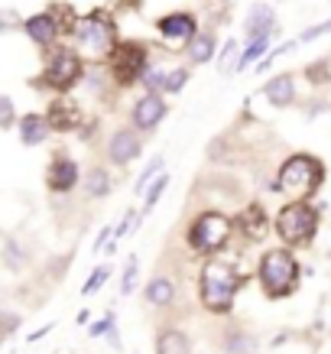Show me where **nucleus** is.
I'll return each mask as SVG.
<instances>
[{
	"mask_svg": "<svg viewBox=\"0 0 331 354\" xmlns=\"http://www.w3.org/2000/svg\"><path fill=\"white\" fill-rule=\"evenodd\" d=\"M240 290V277H237L234 267L227 263H205L202 277H198V296H202V306L208 312H227L234 306V296Z\"/></svg>",
	"mask_w": 331,
	"mask_h": 354,
	"instance_id": "1",
	"label": "nucleus"
},
{
	"mask_svg": "<svg viewBox=\"0 0 331 354\" xmlns=\"http://www.w3.org/2000/svg\"><path fill=\"white\" fill-rule=\"evenodd\" d=\"M325 179V169L315 156H305V153H296L289 156L283 166H279V192H286L292 202H305L309 195H315V189Z\"/></svg>",
	"mask_w": 331,
	"mask_h": 354,
	"instance_id": "2",
	"label": "nucleus"
},
{
	"mask_svg": "<svg viewBox=\"0 0 331 354\" xmlns=\"http://www.w3.org/2000/svg\"><path fill=\"white\" fill-rule=\"evenodd\" d=\"M260 283H263V292H267L269 299H283L289 292L296 290V283H299V263L296 257L276 247V250H267L263 257H260Z\"/></svg>",
	"mask_w": 331,
	"mask_h": 354,
	"instance_id": "3",
	"label": "nucleus"
},
{
	"mask_svg": "<svg viewBox=\"0 0 331 354\" xmlns=\"http://www.w3.org/2000/svg\"><path fill=\"white\" fill-rule=\"evenodd\" d=\"M319 231V212L309 202H289L276 215V234L292 247L309 244Z\"/></svg>",
	"mask_w": 331,
	"mask_h": 354,
	"instance_id": "4",
	"label": "nucleus"
},
{
	"mask_svg": "<svg viewBox=\"0 0 331 354\" xmlns=\"http://www.w3.org/2000/svg\"><path fill=\"white\" fill-rule=\"evenodd\" d=\"M72 32H75L78 53L88 55V59H104L114 49V26L104 13H88V17L75 20Z\"/></svg>",
	"mask_w": 331,
	"mask_h": 354,
	"instance_id": "5",
	"label": "nucleus"
},
{
	"mask_svg": "<svg viewBox=\"0 0 331 354\" xmlns=\"http://www.w3.org/2000/svg\"><path fill=\"white\" fill-rule=\"evenodd\" d=\"M231 218L221 215V212H202V215L192 221L189 227V247L195 254H218L221 247L231 241Z\"/></svg>",
	"mask_w": 331,
	"mask_h": 354,
	"instance_id": "6",
	"label": "nucleus"
},
{
	"mask_svg": "<svg viewBox=\"0 0 331 354\" xmlns=\"http://www.w3.org/2000/svg\"><path fill=\"white\" fill-rule=\"evenodd\" d=\"M82 75V65H78V55L62 49V53H55L46 65V82L59 91H65L68 85H75V78Z\"/></svg>",
	"mask_w": 331,
	"mask_h": 354,
	"instance_id": "7",
	"label": "nucleus"
},
{
	"mask_svg": "<svg viewBox=\"0 0 331 354\" xmlns=\"http://www.w3.org/2000/svg\"><path fill=\"white\" fill-rule=\"evenodd\" d=\"M143 62H146V55H143V49L133 43L120 46L117 53H114V75H117V82H133V78L143 72Z\"/></svg>",
	"mask_w": 331,
	"mask_h": 354,
	"instance_id": "8",
	"label": "nucleus"
},
{
	"mask_svg": "<svg viewBox=\"0 0 331 354\" xmlns=\"http://www.w3.org/2000/svg\"><path fill=\"white\" fill-rule=\"evenodd\" d=\"M162 118H166V104H162V97L153 95V91L133 104V124H137L140 130H153Z\"/></svg>",
	"mask_w": 331,
	"mask_h": 354,
	"instance_id": "9",
	"label": "nucleus"
},
{
	"mask_svg": "<svg viewBox=\"0 0 331 354\" xmlns=\"http://www.w3.org/2000/svg\"><path fill=\"white\" fill-rule=\"evenodd\" d=\"M49 189L53 192H68V189H75L78 183V162L68 160V156H59V160L49 166Z\"/></svg>",
	"mask_w": 331,
	"mask_h": 354,
	"instance_id": "10",
	"label": "nucleus"
},
{
	"mask_svg": "<svg viewBox=\"0 0 331 354\" xmlns=\"http://www.w3.org/2000/svg\"><path fill=\"white\" fill-rule=\"evenodd\" d=\"M160 32L169 39V43H185L195 36V20L189 13H169L160 20Z\"/></svg>",
	"mask_w": 331,
	"mask_h": 354,
	"instance_id": "11",
	"label": "nucleus"
},
{
	"mask_svg": "<svg viewBox=\"0 0 331 354\" xmlns=\"http://www.w3.org/2000/svg\"><path fill=\"white\" fill-rule=\"evenodd\" d=\"M107 153H111V160L117 162V166H127L130 160H137V153H140L137 133H130V130H117V133L111 137V147H107Z\"/></svg>",
	"mask_w": 331,
	"mask_h": 354,
	"instance_id": "12",
	"label": "nucleus"
},
{
	"mask_svg": "<svg viewBox=\"0 0 331 354\" xmlns=\"http://www.w3.org/2000/svg\"><path fill=\"white\" fill-rule=\"evenodd\" d=\"M263 95H267L269 104H276V108H289L292 101H296V82L292 75H276L263 88Z\"/></svg>",
	"mask_w": 331,
	"mask_h": 354,
	"instance_id": "13",
	"label": "nucleus"
},
{
	"mask_svg": "<svg viewBox=\"0 0 331 354\" xmlns=\"http://www.w3.org/2000/svg\"><path fill=\"white\" fill-rule=\"evenodd\" d=\"M273 23H276V13H273V7H267V3H256L254 10L247 13V32H250V39H256V36H269V30H273Z\"/></svg>",
	"mask_w": 331,
	"mask_h": 354,
	"instance_id": "14",
	"label": "nucleus"
},
{
	"mask_svg": "<svg viewBox=\"0 0 331 354\" xmlns=\"http://www.w3.org/2000/svg\"><path fill=\"white\" fill-rule=\"evenodd\" d=\"M156 354H192V342L179 328H166L156 338Z\"/></svg>",
	"mask_w": 331,
	"mask_h": 354,
	"instance_id": "15",
	"label": "nucleus"
},
{
	"mask_svg": "<svg viewBox=\"0 0 331 354\" xmlns=\"http://www.w3.org/2000/svg\"><path fill=\"white\" fill-rule=\"evenodd\" d=\"M237 225H240L244 237H250V241H260V237L267 234V215H263V208H260V205H250L244 215L237 218Z\"/></svg>",
	"mask_w": 331,
	"mask_h": 354,
	"instance_id": "16",
	"label": "nucleus"
},
{
	"mask_svg": "<svg viewBox=\"0 0 331 354\" xmlns=\"http://www.w3.org/2000/svg\"><path fill=\"white\" fill-rule=\"evenodd\" d=\"M46 133H49V124H46L43 114H26L20 124V140L26 143V147H39L46 140Z\"/></svg>",
	"mask_w": 331,
	"mask_h": 354,
	"instance_id": "17",
	"label": "nucleus"
},
{
	"mask_svg": "<svg viewBox=\"0 0 331 354\" xmlns=\"http://www.w3.org/2000/svg\"><path fill=\"white\" fill-rule=\"evenodd\" d=\"M23 26H26V36H30L32 43H53V39H55V20L49 17V13L30 17Z\"/></svg>",
	"mask_w": 331,
	"mask_h": 354,
	"instance_id": "18",
	"label": "nucleus"
},
{
	"mask_svg": "<svg viewBox=\"0 0 331 354\" xmlns=\"http://www.w3.org/2000/svg\"><path fill=\"white\" fill-rule=\"evenodd\" d=\"M49 127L55 130H68L78 124V108L72 104V101H55L53 108H49V120H46Z\"/></svg>",
	"mask_w": 331,
	"mask_h": 354,
	"instance_id": "19",
	"label": "nucleus"
},
{
	"mask_svg": "<svg viewBox=\"0 0 331 354\" xmlns=\"http://www.w3.org/2000/svg\"><path fill=\"white\" fill-rule=\"evenodd\" d=\"M176 299V283L166 277H153L150 283H146V302L150 306H169V302Z\"/></svg>",
	"mask_w": 331,
	"mask_h": 354,
	"instance_id": "20",
	"label": "nucleus"
},
{
	"mask_svg": "<svg viewBox=\"0 0 331 354\" xmlns=\"http://www.w3.org/2000/svg\"><path fill=\"white\" fill-rule=\"evenodd\" d=\"M214 55V36H192V46H189V59L192 62H208Z\"/></svg>",
	"mask_w": 331,
	"mask_h": 354,
	"instance_id": "21",
	"label": "nucleus"
},
{
	"mask_svg": "<svg viewBox=\"0 0 331 354\" xmlns=\"http://www.w3.org/2000/svg\"><path fill=\"white\" fill-rule=\"evenodd\" d=\"M85 189H88V195H91V198H101V195H107V189H111V176H107L104 169H91V172H88Z\"/></svg>",
	"mask_w": 331,
	"mask_h": 354,
	"instance_id": "22",
	"label": "nucleus"
},
{
	"mask_svg": "<svg viewBox=\"0 0 331 354\" xmlns=\"http://www.w3.org/2000/svg\"><path fill=\"white\" fill-rule=\"evenodd\" d=\"M267 46H269V36H256V39H250L247 53L240 55V62H237V72H244V68L254 62V59H260V55L267 53Z\"/></svg>",
	"mask_w": 331,
	"mask_h": 354,
	"instance_id": "23",
	"label": "nucleus"
},
{
	"mask_svg": "<svg viewBox=\"0 0 331 354\" xmlns=\"http://www.w3.org/2000/svg\"><path fill=\"white\" fill-rule=\"evenodd\" d=\"M166 185H169V176H156V183H153V189H146V192H143V212H150L153 205L160 202V195H162V189H166Z\"/></svg>",
	"mask_w": 331,
	"mask_h": 354,
	"instance_id": "24",
	"label": "nucleus"
},
{
	"mask_svg": "<svg viewBox=\"0 0 331 354\" xmlns=\"http://www.w3.org/2000/svg\"><path fill=\"white\" fill-rule=\"evenodd\" d=\"M137 286V257H130L127 270H124V279H120V296H130Z\"/></svg>",
	"mask_w": 331,
	"mask_h": 354,
	"instance_id": "25",
	"label": "nucleus"
},
{
	"mask_svg": "<svg viewBox=\"0 0 331 354\" xmlns=\"http://www.w3.org/2000/svg\"><path fill=\"white\" fill-rule=\"evenodd\" d=\"M160 172H162V156H156V160H153L150 166L143 169V176H140V179H137V192H140V195L146 192V183H150L153 176H160Z\"/></svg>",
	"mask_w": 331,
	"mask_h": 354,
	"instance_id": "26",
	"label": "nucleus"
},
{
	"mask_svg": "<svg viewBox=\"0 0 331 354\" xmlns=\"http://www.w3.org/2000/svg\"><path fill=\"white\" fill-rule=\"evenodd\" d=\"M107 277H111V267H97L95 273H91V279L85 283V290H82V292H85V296H91V292H95L97 286H104Z\"/></svg>",
	"mask_w": 331,
	"mask_h": 354,
	"instance_id": "27",
	"label": "nucleus"
},
{
	"mask_svg": "<svg viewBox=\"0 0 331 354\" xmlns=\"http://www.w3.org/2000/svg\"><path fill=\"white\" fill-rule=\"evenodd\" d=\"M185 78H189V72H169V75H166V82H162V88H166V91H172V95H179L182 91V85H185Z\"/></svg>",
	"mask_w": 331,
	"mask_h": 354,
	"instance_id": "28",
	"label": "nucleus"
},
{
	"mask_svg": "<svg viewBox=\"0 0 331 354\" xmlns=\"http://www.w3.org/2000/svg\"><path fill=\"white\" fill-rule=\"evenodd\" d=\"M91 335H111V338H114V344H117V335H114V315H104V319H101V322L97 325H91Z\"/></svg>",
	"mask_w": 331,
	"mask_h": 354,
	"instance_id": "29",
	"label": "nucleus"
},
{
	"mask_svg": "<svg viewBox=\"0 0 331 354\" xmlns=\"http://www.w3.org/2000/svg\"><path fill=\"white\" fill-rule=\"evenodd\" d=\"M13 124V101L7 95H0V127H10Z\"/></svg>",
	"mask_w": 331,
	"mask_h": 354,
	"instance_id": "30",
	"label": "nucleus"
},
{
	"mask_svg": "<svg viewBox=\"0 0 331 354\" xmlns=\"http://www.w3.org/2000/svg\"><path fill=\"white\" fill-rule=\"evenodd\" d=\"M325 32H331V20L319 23V26H309V30L302 32V43H312V39H319V36H325Z\"/></svg>",
	"mask_w": 331,
	"mask_h": 354,
	"instance_id": "31",
	"label": "nucleus"
},
{
	"mask_svg": "<svg viewBox=\"0 0 331 354\" xmlns=\"http://www.w3.org/2000/svg\"><path fill=\"white\" fill-rule=\"evenodd\" d=\"M133 225H137V215H127V221H120V225H117V231H114V241H120V237L127 234V231H130V227H133Z\"/></svg>",
	"mask_w": 331,
	"mask_h": 354,
	"instance_id": "32",
	"label": "nucleus"
},
{
	"mask_svg": "<svg viewBox=\"0 0 331 354\" xmlns=\"http://www.w3.org/2000/svg\"><path fill=\"white\" fill-rule=\"evenodd\" d=\"M162 82H166V75H162L160 68H153V72H146V85H150V88H162Z\"/></svg>",
	"mask_w": 331,
	"mask_h": 354,
	"instance_id": "33",
	"label": "nucleus"
}]
</instances>
